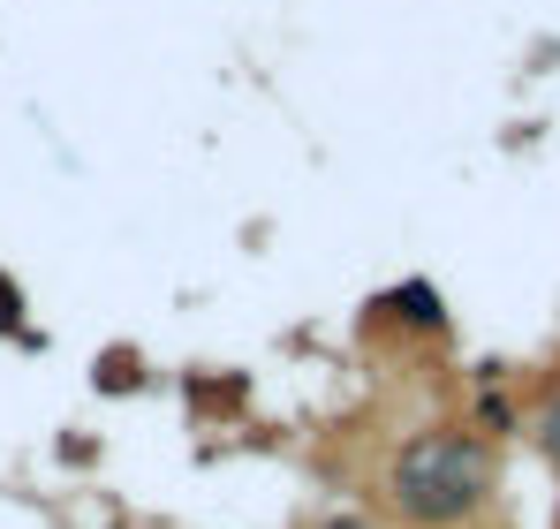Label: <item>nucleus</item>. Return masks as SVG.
I'll return each instance as SVG.
<instances>
[{
    "mask_svg": "<svg viewBox=\"0 0 560 529\" xmlns=\"http://www.w3.org/2000/svg\"><path fill=\"white\" fill-rule=\"evenodd\" d=\"M500 492V446L469 424H424L386 461V507L409 529H469Z\"/></svg>",
    "mask_w": 560,
    "mask_h": 529,
    "instance_id": "obj_1",
    "label": "nucleus"
},
{
    "mask_svg": "<svg viewBox=\"0 0 560 529\" xmlns=\"http://www.w3.org/2000/svg\"><path fill=\"white\" fill-rule=\"evenodd\" d=\"M372 318H401L409 333H447V295L432 280H401V287H386L372 303Z\"/></svg>",
    "mask_w": 560,
    "mask_h": 529,
    "instance_id": "obj_2",
    "label": "nucleus"
},
{
    "mask_svg": "<svg viewBox=\"0 0 560 529\" xmlns=\"http://www.w3.org/2000/svg\"><path fill=\"white\" fill-rule=\"evenodd\" d=\"M469 432H477V439H508V432H523V409H515V401H508V393H477V409H469Z\"/></svg>",
    "mask_w": 560,
    "mask_h": 529,
    "instance_id": "obj_3",
    "label": "nucleus"
},
{
    "mask_svg": "<svg viewBox=\"0 0 560 529\" xmlns=\"http://www.w3.org/2000/svg\"><path fill=\"white\" fill-rule=\"evenodd\" d=\"M137 386H144V355H137V349H129V355H121V349L98 355V393H137Z\"/></svg>",
    "mask_w": 560,
    "mask_h": 529,
    "instance_id": "obj_4",
    "label": "nucleus"
},
{
    "mask_svg": "<svg viewBox=\"0 0 560 529\" xmlns=\"http://www.w3.org/2000/svg\"><path fill=\"white\" fill-rule=\"evenodd\" d=\"M530 439H538V454H546V469L560 477V386L530 409Z\"/></svg>",
    "mask_w": 560,
    "mask_h": 529,
    "instance_id": "obj_5",
    "label": "nucleus"
},
{
    "mask_svg": "<svg viewBox=\"0 0 560 529\" xmlns=\"http://www.w3.org/2000/svg\"><path fill=\"white\" fill-rule=\"evenodd\" d=\"M0 333H23V280L0 272Z\"/></svg>",
    "mask_w": 560,
    "mask_h": 529,
    "instance_id": "obj_6",
    "label": "nucleus"
},
{
    "mask_svg": "<svg viewBox=\"0 0 560 529\" xmlns=\"http://www.w3.org/2000/svg\"><path fill=\"white\" fill-rule=\"evenodd\" d=\"M311 529H378V522H372V515H318Z\"/></svg>",
    "mask_w": 560,
    "mask_h": 529,
    "instance_id": "obj_7",
    "label": "nucleus"
}]
</instances>
